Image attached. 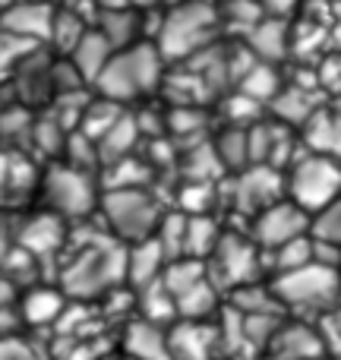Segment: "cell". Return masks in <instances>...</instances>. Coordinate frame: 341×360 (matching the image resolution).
<instances>
[{
    "instance_id": "cell-32",
    "label": "cell",
    "mask_w": 341,
    "mask_h": 360,
    "mask_svg": "<svg viewBox=\"0 0 341 360\" xmlns=\"http://www.w3.org/2000/svg\"><path fill=\"white\" fill-rule=\"evenodd\" d=\"M310 237L341 247V193L332 202H326L323 209L310 215Z\"/></svg>"
},
{
    "instance_id": "cell-14",
    "label": "cell",
    "mask_w": 341,
    "mask_h": 360,
    "mask_svg": "<svg viewBox=\"0 0 341 360\" xmlns=\"http://www.w3.org/2000/svg\"><path fill=\"white\" fill-rule=\"evenodd\" d=\"M165 266H168V256H165L162 243L155 240V234L146 237V240L127 243V253H124V281H130L136 291L162 278Z\"/></svg>"
},
{
    "instance_id": "cell-8",
    "label": "cell",
    "mask_w": 341,
    "mask_h": 360,
    "mask_svg": "<svg viewBox=\"0 0 341 360\" xmlns=\"http://www.w3.org/2000/svg\"><path fill=\"white\" fill-rule=\"evenodd\" d=\"M262 272V253L247 234H228L224 231L218 247L205 259V275L218 291H237L253 285Z\"/></svg>"
},
{
    "instance_id": "cell-25",
    "label": "cell",
    "mask_w": 341,
    "mask_h": 360,
    "mask_svg": "<svg viewBox=\"0 0 341 360\" xmlns=\"http://www.w3.org/2000/svg\"><path fill=\"white\" fill-rule=\"evenodd\" d=\"M89 29H92V22H89L79 10H73V6H67V4H57L54 19H51V32H48V48L54 51V54H70V48H73Z\"/></svg>"
},
{
    "instance_id": "cell-9",
    "label": "cell",
    "mask_w": 341,
    "mask_h": 360,
    "mask_svg": "<svg viewBox=\"0 0 341 360\" xmlns=\"http://www.w3.org/2000/svg\"><path fill=\"white\" fill-rule=\"evenodd\" d=\"M300 234H310V212H304L291 199H278L269 209L256 212L250 218V240L259 247V253L281 247V243L294 240Z\"/></svg>"
},
{
    "instance_id": "cell-41",
    "label": "cell",
    "mask_w": 341,
    "mask_h": 360,
    "mask_svg": "<svg viewBox=\"0 0 341 360\" xmlns=\"http://www.w3.org/2000/svg\"><path fill=\"white\" fill-rule=\"evenodd\" d=\"M38 4H60V0H38Z\"/></svg>"
},
{
    "instance_id": "cell-40",
    "label": "cell",
    "mask_w": 341,
    "mask_h": 360,
    "mask_svg": "<svg viewBox=\"0 0 341 360\" xmlns=\"http://www.w3.org/2000/svg\"><path fill=\"white\" fill-rule=\"evenodd\" d=\"M98 6H133L130 0H98Z\"/></svg>"
},
{
    "instance_id": "cell-5",
    "label": "cell",
    "mask_w": 341,
    "mask_h": 360,
    "mask_svg": "<svg viewBox=\"0 0 341 360\" xmlns=\"http://www.w3.org/2000/svg\"><path fill=\"white\" fill-rule=\"evenodd\" d=\"M269 291L281 310L291 313H332L341 304V269L307 262L291 272L272 275Z\"/></svg>"
},
{
    "instance_id": "cell-17",
    "label": "cell",
    "mask_w": 341,
    "mask_h": 360,
    "mask_svg": "<svg viewBox=\"0 0 341 360\" xmlns=\"http://www.w3.org/2000/svg\"><path fill=\"white\" fill-rule=\"evenodd\" d=\"M269 111L285 127H304L307 120L319 111L316 86L307 89L304 82H285V86L278 89V95L269 101Z\"/></svg>"
},
{
    "instance_id": "cell-31",
    "label": "cell",
    "mask_w": 341,
    "mask_h": 360,
    "mask_svg": "<svg viewBox=\"0 0 341 360\" xmlns=\"http://www.w3.org/2000/svg\"><path fill=\"white\" fill-rule=\"evenodd\" d=\"M218 16H221V29H231L243 38L262 19V6L259 0H228L218 4Z\"/></svg>"
},
{
    "instance_id": "cell-37",
    "label": "cell",
    "mask_w": 341,
    "mask_h": 360,
    "mask_svg": "<svg viewBox=\"0 0 341 360\" xmlns=\"http://www.w3.org/2000/svg\"><path fill=\"white\" fill-rule=\"evenodd\" d=\"M136 10H158V6H165V0H130Z\"/></svg>"
},
{
    "instance_id": "cell-15",
    "label": "cell",
    "mask_w": 341,
    "mask_h": 360,
    "mask_svg": "<svg viewBox=\"0 0 341 360\" xmlns=\"http://www.w3.org/2000/svg\"><path fill=\"white\" fill-rule=\"evenodd\" d=\"M275 360H323L326 348H323V335L319 329L307 323H288L278 326L269 342Z\"/></svg>"
},
{
    "instance_id": "cell-39",
    "label": "cell",
    "mask_w": 341,
    "mask_h": 360,
    "mask_svg": "<svg viewBox=\"0 0 341 360\" xmlns=\"http://www.w3.org/2000/svg\"><path fill=\"white\" fill-rule=\"evenodd\" d=\"M332 29H335V38H341V4H335V22H332Z\"/></svg>"
},
{
    "instance_id": "cell-3",
    "label": "cell",
    "mask_w": 341,
    "mask_h": 360,
    "mask_svg": "<svg viewBox=\"0 0 341 360\" xmlns=\"http://www.w3.org/2000/svg\"><path fill=\"white\" fill-rule=\"evenodd\" d=\"M95 215L101 218V228L127 247L155 234L165 209L149 186H117V190H101Z\"/></svg>"
},
{
    "instance_id": "cell-12",
    "label": "cell",
    "mask_w": 341,
    "mask_h": 360,
    "mask_svg": "<svg viewBox=\"0 0 341 360\" xmlns=\"http://www.w3.org/2000/svg\"><path fill=\"white\" fill-rule=\"evenodd\" d=\"M57 4H38V0H10L0 6V29L19 35L32 44H48L51 19Z\"/></svg>"
},
{
    "instance_id": "cell-21",
    "label": "cell",
    "mask_w": 341,
    "mask_h": 360,
    "mask_svg": "<svg viewBox=\"0 0 341 360\" xmlns=\"http://www.w3.org/2000/svg\"><path fill=\"white\" fill-rule=\"evenodd\" d=\"M111 54H114V48L105 41V35H101V32L92 25V29H89L86 35L73 44V48H70V54H63V57H67V60L79 70L82 79L92 86L95 76L101 73V67L108 63V57H111Z\"/></svg>"
},
{
    "instance_id": "cell-10",
    "label": "cell",
    "mask_w": 341,
    "mask_h": 360,
    "mask_svg": "<svg viewBox=\"0 0 341 360\" xmlns=\"http://www.w3.org/2000/svg\"><path fill=\"white\" fill-rule=\"evenodd\" d=\"M278 199H285V171L272 168V165H250L240 174H234L231 202L240 215L253 218L256 212L269 209Z\"/></svg>"
},
{
    "instance_id": "cell-42",
    "label": "cell",
    "mask_w": 341,
    "mask_h": 360,
    "mask_svg": "<svg viewBox=\"0 0 341 360\" xmlns=\"http://www.w3.org/2000/svg\"><path fill=\"white\" fill-rule=\"evenodd\" d=\"M4 4H10V0H0V6H4Z\"/></svg>"
},
{
    "instance_id": "cell-16",
    "label": "cell",
    "mask_w": 341,
    "mask_h": 360,
    "mask_svg": "<svg viewBox=\"0 0 341 360\" xmlns=\"http://www.w3.org/2000/svg\"><path fill=\"white\" fill-rule=\"evenodd\" d=\"M171 360H212V348L218 345V329L212 323H190L177 319V326L168 332Z\"/></svg>"
},
{
    "instance_id": "cell-43",
    "label": "cell",
    "mask_w": 341,
    "mask_h": 360,
    "mask_svg": "<svg viewBox=\"0 0 341 360\" xmlns=\"http://www.w3.org/2000/svg\"><path fill=\"white\" fill-rule=\"evenodd\" d=\"M127 360H130V357H127Z\"/></svg>"
},
{
    "instance_id": "cell-36",
    "label": "cell",
    "mask_w": 341,
    "mask_h": 360,
    "mask_svg": "<svg viewBox=\"0 0 341 360\" xmlns=\"http://www.w3.org/2000/svg\"><path fill=\"white\" fill-rule=\"evenodd\" d=\"M262 16H275V19H294L300 0H259Z\"/></svg>"
},
{
    "instance_id": "cell-38",
    "label": "cell",
    "mask_w": 341,
    "mask_h": 360,
    "mask_svg": "<svg viewBox=\"0 0 341 360\" xmlns=\"http://www.w3.org/2000/svg\"><path fill=\"white\" fill-rule=\"evenodd\" d=\"M10 288H13V285H10V281H6V278H0V307H4V304H6V300H10V297H13V291H10Z\"/></svg>"
},
{
    "instance_id": "cell-20",
    "label": "cell",
    "mask_w": 341,
    "mask_h": 360,
    "mask_svg": "<svg viewBox=\"0 0 341 360\" xmlns=\"http://www.w3.org/2000/svg\"><path fill=\"white\" fill-rule=\"evenodd\" d=\"M63 218H57L54 212L41 209L38 215H32L29 221H25V228L19 231V243L16 247H22L25 253H32L35 259H41V256L54 253L57 247L63 243Z\"/></svg>"
},
{
    "instance_id": "cell-4",
    "label": "cell",
    "mask_w": 341,
    "mask_h": 360,
    "mask_svg": "<svg viewBox=\"0 0 341 360\" xmlns=\"http://www.w3.org/2000/svg\"><path fill=\"white\" fill-rule=\"evenodd\" d=\"M124 253L127 247L111 240H95L79 247V256L63 266L60 275V291L63 297H79V300H95L101 294H108L111 288H117L124 281Z\"/></svg>"
},
{
    "instance_id": "cell-6",
    "label": "cell",
    "mask_w": 341,
    "mask_h": 360,
    "mask_svg": "<svg viewBox=\"0 0 341 360\" xmlns=\"http://www.w3.org/2000/svg\"><path fill=\"white\" fill-rule=\"evenodd\" d=\"M38 193L48 212H54L63 221L89 218L98 209L101 186L95 184L92 171H79L67 162H54L38 180Z\"/></svg>"
},
{
    "instance_id": "cell-19",
    "label": "cell",
    "mask_w": 341,
    "mask_h": 360,
    "mask_svg": "<svg viewBox=\"0 0 341 360\" xmlns=\"http://www.w3.org/2000/svg\"><path fill=\"white\" fill-rule=\"evenodd\" d=\"M124 351L130 360H171L168 329L155 323H146V319H136L124 332Z\"/></svg>"
},
{
    "instance_id": "cell-34",
    "label": "cell",
    "mask_w": 341,
    "mask_h": 360,
    "mask_svg": "<svg viewBox=\"0 0 341 360\" xmlns=\"http://www.w3.org/2000/svg\"><path fill=\"white\" fill-rule=\"evenodd\" d=\"M38 44L25 41V38L19 35H10V32L0 29V82L10 79V73L22 63V57L29 54V51H35Z\"/></svg>"
},
{
    "instance_id": "cell-18",
    "label": "cell",
    "mask_w": 341,
    "mask_h": 360,
    "mask_svg": "<svg viewBox=\"0 0 341 360\" xmlns=\"http://www.w3.org/2000/svg\"><path fill=\"white\" fill-rule=\"evenodd\" d=\"M139 143H143V133H139L133 111L127 108V111L120 114V117L114 120V124L108 127L98 139H95V149H98V165L105 168V165H114V162H120V158H127V155H136V146Z\"/></svg>"
},
{
    "instance_id": "cell-33",
    "label": "cell",
    "mask_w": 341,
    "mask_h": 360,
    "mask_svg": "<svg viewBox=\"0 0 341 360\" xmlns=\"http://www.w3.org/2000/svg\"><path fill=\"white\" fill-rule=\"evenodd\" d=\"M221 108H224V124H234V127H250L259 120V101L247 98L243 92L231 89L228 95L221 98Z\"/></svg>"
},
{
    "instance_id": "cell-27",
    "label": "cell",
    "mask_w": 341,
    "mask_h": 360,
    "mask_svg": "<svg viewBox=\"0 0 341 360\" xmlns=\"http://www.w3.org/2000/svg\"><path fill=\"white\" fill-rule=\"evenodd\" d=\"M212 149H215V158L224 171L231 174H240L243 168H250V143H247V127H234L224 124L218 130V136L212 139Z\"/></svg>"
},
{
    "instance_id": "cell-30",
    "label": "cell",
    "mask_w": 341,
    "mask_h": 360,
    "mask_svg": "<svg viewBox=\"0 0 341 360\" xmlns=\"http://www.w3.org/2000/svg\"><path fill=\"white\" fill-rule=\"evenodd\" d=\"M136 300H139V313H143L139 319H146V323L168 326L177 319V300H174V294L162 285V278L146 285V288H139Z\"/></svg>"
},
{
    "instance_id": "cell-1",
    "label": "cell",
    "mask_w": 341,
    "mask_h": 360,
    "mask_svg": "<svg viewBox=\"0 0 341 360\" xmlns=\"http://www.w3.org/2000/svg\"><path fill=\"white\" fill-rule=\"evenodd\" d=\"M165 73H168V63L158 54V48L152 41H139L130 44V48L114 51L108 57V63L92 82V92L130 108L139 105V101L155 98Z\"/></svg>"
},
{
    "instance_id": "cell-29",
    "label": "cell",
    "mask_w": 341,
    "mask_h": 360,
    "mask_svg": "<svg viewBox=\"0 0 341 360\" xmlns=\"http://www.w3.org/2000/svg\"><path fill=\"white\" fill-rule=\"evenodd\" d=\"M307 262H313V237L310 234H300V237H294V240L262 253V269H269V275L291 272V269H300V266H307Z\"/></svg>"
},
{
    "instance_id": "cell-24",
    "label": "cell",
    "mask_w": 341,
    "mask_h": 360,
    "mask_svg": "<svg viewBox=\"0 0 341 360\" xmlns=\"http://www.w3.org/2000/svg\"><path fill=\"white\" fill-rule=\"evenodd\" d=\"M177 319H190V323H209L215 316L218 304H221V291L205 278H199L193 288H186L184 294H177Z\"/></svg>"
},
{
    "instance_id": "cell-35",
    "label": "cell",
    "mask_w": 341,
    "mask_h": 360,
    "mask_svg": "<svg viewBox=\"0 0 341 360\" xmlns=\"http://www.w3.org/2000/svg\"><path fill=\"white\" fill-rule=\"evenodd\" d=\"M316 86L341 92V54H332L323 60V67H319V73H316Z\"/></svg>"
},
{
    "instance_id": "cell-28",
    "label": "cell",
    "mask_w": 341,
    "mask_h": 360,
    "mask_svg": "<svg viewBox=\"0 0 341 360\" xmlns=\"http://www.w3.org/2000/svg\"><path fill=\"white\" fill-rule=\"evenodd\" d=\"M63 304H67V297H63L60 288L54 291V285H35L22 297L19 313H22V323H29V326H48L60 316Z\"/></svg>"
},
{
    "instance_id": "cell-2",
    "label": "cell",
    "mask_w": 341,
    "mask_h": 360,
    "mask_svg": "<svg viewBox=\"0 0 341 360\" xmlns=\"http://www.w3.org/2000/svg\"><path fill=\"white\" fill-rule=\"evenodd\" d=\"M221 16H218V4L212 0H174L162 6V19L152 44L165 63H184L193 54L205 51L209 44L221 41Z\"/></svg>"
},
{
    "instance_id": "cell-11",
    "label": "cell",
    "mask_w": 341,
    "mask_h": 360,
    "mask_svg": "<svg viewBox=\"0 0 341 360\" xmlns=\"http://www.w3.org/2000/svg\"><path fill=\"white\" fill-rule=\"evenodd\" d=\"M92 25L105 35V41L114 51L149 41V10H136V6H98V16H95Z\"/></svg>"
},
{
    "instance_id": "cell-26",
    "label": "cell",
    "mask_w": 341,
    "mask_h": 360,
    "mask_svg": "<svg viewBox=\"0 0 341 360\" xmlns=\"http://www.w3.org/2000/svg\"><path fill=\"white\" fill-rule=\"evenodd\" d=\"M281 86H285V79L278 73V63H266V60H253L247 67V73L234 82L237 92H243L247 98L259 101V105H269L278 95Z\"/></svg>"
},
{
    "instance_id": "cell-22",
    "label": "cell",
    "mask_w": 341,
    "mask_h": 360,
    "mask_svg": "<svg viewBox=\"0 0 341 360\" xmlns=\"http://www.w3.org/2000/svg\"><path fill=\"white\" fill-rule=\"evenodd\" d=\"M186 215V212H184ZM221 224L212 218V212H199V215H186L184 221V256H193V259H209L212 250L221 240Z\"/></svg>"
},
{
    "instance_id": "cell-23",
    "label": "cell",
    "mask_w": 341,
    "mask_h": 360,
    "mask_svg": "<svg viewBox=\"0 0 341 360\" xmlns=\"http://www.w3.org/2000/svg\"><path fill=\"white\" fill-rule=\"evenodd\" d=\"M304 146H307V152H316V155L341 158V117L338 114H329L319 108L304 124Z\"/></svg>"
},
{
    "instance_id": "cell-13",
    "label": "cell",
    "mask_w": 341,
    "mask_h": 360,
    "mask_svg": "<svg viewBox=\"0 0 341 360\" xmlns=\"http://www.w3.org/2000/svg\"><path fill=\"white\" fill-rule=\"evenodd\" d=\"M291 19H275V16H262L247 35L240 38L250 48V54L256 60L266 63H285L291 57Z\"/></svg>"
},
{
    "instance_id": "cell-7",
    "label": "cell",
    "mask_w": 341,
    "mask_h": 360,
    "mask_svg": "<svg viewBox=\"0 0 341 360\" xmlns=\"http://www.w3.org/2000/svg\"><path fill=\"white\" fill-rule=\"evenodd\" d=\"M285 190L288 199L297 202L304 212L310 215L319 212L341 193V158L316 155V152L297 155L285 171Z\"/></svg>"
}]
</instances>
